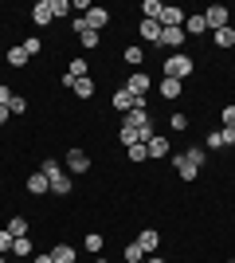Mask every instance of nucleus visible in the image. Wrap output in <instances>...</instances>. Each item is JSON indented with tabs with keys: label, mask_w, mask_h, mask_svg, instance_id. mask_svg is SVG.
<instances>
[{
	"label": "nucleus",
	"mask_w": 235,
	"mask_h": 263,
	"mask_svg": "<svg viewBox=\"0 0 235 263\" xmlns=\"http://www.w3.org/2000/svg\"><path fill=\"white\" fill-rule=\"evenodd\" d=\"M192 71H196V63H192V55H184V51H173L165 59V79H180V83H184Z\"/></svg>",
	"instance_id": "f257e3e1"
},
{
	"label": "nucleus",
	"mask_w": 235,
	"mask_h": 263,
	"mask_svg": "<svg viewBox=\"0 0 235 263\" xmlns=\"http://www.w3.org/2000/svg\"><path fill=\"white\" fill-rule=\"evenodd\" d=\"M204 24H208L212 32L227 28V24H231V8H227V4H212V8H204Z\"/></svg>",
	"instance_id": "f03ea898"
},
{
	"label": "nucleus",
	"mask_w": 235,
	"mask_h": 263,
	"mask_svg": "<svg viewBox=\"0 0 235 263\" xmlns=\"http://www.w3.org/2000/svg\"><path fill=\"white\" fill-rule=\"evenodd\" d=\"M63 169H67L71 177H87V169H90V154H87V149H71L67 161H63Z\"/></svg>",
	"instance_id": "7ed1b4c3"
},
{
	"label": "nucleus",
	"mask_w": 235,
	"mask_h": 263,
	"mask_svg": "<svg viewBox=\"0 0 235 263\" xmlns=\"http://www.w3.org/2000/svg\"><path fill=\"white\" fill-rule=\"evenodd\" d=\"M134 99H149V75H141V71H134V75H125V83H122Z\"/></svg>",
	"instance_id": "20e7f679"
},
{
	"label": "nucleus",
	"mask_w": 235,
	"mask_h": 263,
	"mask_svg": "<svg viewBox=\"0 0 235 263\" xmlns=\"http://www.w3.org/2000/svg\"><path fill=\"white\" fill-rule=\"evenodd\" d=\"M184 16H188V12L180 8V4H165V12H161V28H184Z\"/></svg>",
	"instance_id": "39448f33"
},
{
	"label": "nucleus",
	"mask_w": 235,
	"mask_h": 263,
	"mask_svg": "<svg viewBox=\"0 0 235 263\" xmlns=\"http://www.w3.org/2000/svg\"><path fill=\"white\" fill-rule=\"evenodd\" d=\"M173 169H177V177H180V181H196V173H200V165L192 161L188 154H180V157H173Z\"/></svg>",
	"instance_id": "423d86ee"
},
{
	"label": "nucleus",
	"mask_w": 235,
	"mask_h": 263,
	"mask_svg": "<svg viewBox=\"0 0 235 263\" xmlns=\"http://www.w3.org/2000/svg\"><path fill=\"white\" fill-rule=\"evenodd\" d=\"M71 28H75V32H78V40H82V47H87V51H94V47L102 44V32H90V28H87V20H82V16H78V20L71 24Z\"/></svg>",
	"instance_id": "0eeeda50"
},
{
	"label": "nucleus",
	"mask_w": 235,
	"mask_h": 263,
	"mask_svg": "<svg viewBox=\"0 0 235 263\" xmlns=\"http://www.w3.org/2000/svg\"><path fill=\"white\" fill-rule=\"evenodd\" d=\"M82 20H87V28H90V32H102V28L110 24V12H106V8H98V4H90V12L82 16Z\"/></svg>",
	"instance_id": "6e6552de"
},
{
	"label": "nucleus",
	"mask_w": 235,
	"mask_h": 263,
	"mask_svg": "<svg viewBox=\"0 0 235 263\" xmlns=\"http://www.w3.org/2000/svg\"><path fill=\"white\" fill-rule=\"evenodd\" d=\"M149 157H157V161H165V157H173V145H168V138H157V134H153V138H149Z\"/></svg>",
	"instance_id": "1a4fd4ad"
},
{
	"label": "nucleus",
	"mask_w": 235,
	"mask_h": 263,
	"mask_svg": "<svg viewBox=\"0 0 235 263\" xmlns=\"http://www.w3.org/2000/svg\"><path fill=\"white\" fill-rule=\"evenodd\" d=\"M32 20L39 24V28H47V24H55V12H51V0H39L32 8Z\"/></svg>",
	"instance_id": "9d476101"
},
{
	"label": "nucleus",
	"mask_w": 235,
	"mask_h": 263,
	"mask_svg": "<svg viewBox=\"0 0 235 263\" xmlns=\"http://www.w3.org/2000/svg\"><path fill=\"white\" fill-rule=\"evenodd\" d=\"M28 193H32V197H44V193H51V181L35 169V173H28Z\"/></svg>",
	"instance_id": "9b49d317"
},
{
	"label": "nucleus",
	"mask_w": 235,
	"mask_h": 263,
	"mask_svg": "<svg viewBox=\"0 0 235 263\" xmlns=\"http://www.w3.org/2000/svg\"><path fill=\"white\" fill-rule=\"evenodd\" d=\"M71 189H75V181H71V173H67V169H59V173L51 177V193H55V197H67Z\"/></svg>",
	"instance_id": "f8f14e48"
},
{
	"label": "nucleus",
	"mask_w": 235,
	"mask_h": 263,
	"mask_svg": "<svg viewBox=\"0 0 235 263\" xmlns=\"http://www.w3.org/2000/svg\"><path fill=\"white\" fill-rule=\"evenodd\" d=\"M208 24H204V12H188L184 16V35H204Z\"/></svg>",
	"instance_id": "ddd939ff"
},
{
	"label": "nucleus",
	"mask_w": 235,
	"mask_h": 263,
	"mask_svg": "<svg viewBox=\"0 0 235 263\" xmlns=\"http://www.w3.org/2000/svg\"><path fill=\"white\" fill-rule=\"evenodd\" d=\"M137 32H141L145 44H161V24H157V20H141V24H137Z\"/></svg>",
	"instance_id": "4468645a"
},
{
	"label": "nucleus",
	"mask_w": 235,
	"mask_h": 263,
	"mask_svg": "<svg viewBox=\"0 0 235 263\" xmlns=\"http://www.w3.org/2000/svg\"><path fill=\"white\" fill-rule=\"evenodd\" d=\"M180 44H184V28H161V47H173V51H177Z\"/></svg>",
	"instance_id": "2eb2a0df"
},
{
	"label": "nucleus",
	"mask_w": 235,
	"mask_h": 263,
	"mask_svg": "<svg viewBox=\"0 0 235 263\" xmlns=\"http://www.w3.org/2000/svg\"><path fill=\"white\" fill-rule=\"evenodd\" d=\"M212 44L220 47V51H227V47H235V28L227 24V28H220V32H212Z\"/></svg>",
	"instance_id": "dca6fc26"
},
{
	"label": "nucleus",
	"mask_w": 235,
	"mask_h": 263,
	"mask_svg": "<svg viewBox=\"0 0 235 263\" xmlns=\"http://www.w3.org/2000/svg\"><path fill=\"white\" fill-rule=\"evenodd\" d=\"M157 90H161V99H168V102H173V99H180L184 83H180V79H161V87H157Z\"/></svg>",
	"instance_id": "f3484780"
},
{
	"label": "nucleus",
	"mask_w": 235,
	"mask_h": 263,
	"mask_svg": "<svg viewBox=\"0 0 235 263\" xmlns=\"http://www.w3.org/2000/svg\"><path fill=\"white\" fill-rule=\"evenodd\" d=\"M122 59H125V67H134V71H137V67L145 63V47L130 44V47H125V51H122Z\"/></svg>",
	"instance_id": "a211bd4d"
},
{
	"label": "nucleus",
	"mask_w": 235,
	"mask_h": 263,
	"mask_svg": "<svg viewBox=\"0 0 235 263\" xmlns=\"http://www.w3.org/2000/svg\"><path fill=\"white\" fill-rule=\"evenodd\" d=\"M137 243H141V252H145V255H153L157 243H161V236H157L153 228H145V232H137Z\"/></svg>",
	"instance_id": "6ab92c4d"
},
{
	"label": "nucleus",
	"mask_w": 235,
	"mask_h": 263,
	"mask_svg": "<svg viewBox=\"0 0 235 263\" xmlns=\"http://www.w3.org/2000/svg\"><path fill=\"white\" fill-rule=\"evenodd\" d=\"M51 259H55V263H75L78 252L71 248V243H55V248H51Z\"/></svg>",
	"instance_id": "aec40b11"
},
{
	"label": "nucleus",
	"mask_w": 235,
	"mask_h": 263,
	"mask_svg": "<svg viewBox=\"0 0 235 263\" xmlns=\"http://www.w3.org/2000/svg\"><path fill=\"white\" fill-rule=\"evenodd\" d=\"M114 106L122 110V114H130V110H134V95H130L125 87H118V90H114Z\"/></svg>",
	"instance_id": "412c9836"
},
{
	"label": "nucleus",
	"mask_w": 235,
	"mask_h": 263,
	"mask_svg": "<svg viewBox=\"0 0 235 263\" xmlns=\"http://www.w3.org/2000/svg\"><path fill=\"white\" fill-rule=\"evenodd\" d=\"M12 255H16V259H32V255H35L32 240H28V236H20V240L12 243Z\"/></svg>",
	"instance_id": "4be33fe9"
},
{
	"label": "nucleus",
	"mask_w": 235,
	"mask_h": 263,
	"mask_svg": "<svg viewBox=\"0 0 235 263\" xmlns=\"http://www.w3.org/2000/svg\"><path fill=\"white\" fill-rule=\"evenodd\" d=\"M71 90H75L78 99L90 102V99H94V79H90V75H87V79H75V87H71Z\"/></svg>",
	"instance_id": "5701e85b"
},
{
	"label": "nucleus",
	"mask_w": 235,
	"mask_h": 263,
	"mask_svg": "<svg viewBox=\"0 0 235 263\" xmlns=\"http://www.w3.org/2000/svg\"><path fill=\"white\" fill-rule=\"evenodd\" d=\"M118 142H122L125 149H130V145H137V142H141V134H137L134 126H125V122H122V126H118Z\"/></svg>",
	"instance_id": "b1692460"
},
{
	"label": "nucleus",
	"mask_w": 235,
	"mask_h": 263,
	"mask_svg": "<svg viewBox=\"0 0 235 263\" xmlns=\"http://www.w3.org/2000/svg\"><path fill=\"white\" fill-rule=\"evenodd\" d=\"M28 59H32V55L24 51V44H16V47H8V63H12V67H28Z\"/></svg>",
	"instance_id": "393cba45"
},
{
	"label": "nucleus",
	"mask_w": 235,
	"mask_h": 263,
	"mask_svg": "<svg viewBox=\"0 0 235 263\" xmlns=\"http://www.w3.org/2000/svg\"><path fill=\"white\" fill-rule=\"evenodd\" d=\"M122 259H125V263H141V259H145V252H141V243H137V240H134V243H125Z\"/></svg>",
	"instance_id": "a878e982"
},
{
	"label": "nucleus",
	"mask_w": 235,
	"mask_h": 263,
	"mask_svg": "<svg viewBox=\"0 0 235 263\" xmlns=\"http://www.w3.org/2000/svg\"><path fill=\"white\" fill-rule=\"evenodd\" d=\"M141 12H145V20H161L165 4H161V0H145V4H141Z\"/></svg>",
	"instance_id": "bb28decb"
},
{
	"label": "nucleus",
	"mask_w": 235,
	"mask_h": 263,
	"mask_svg": "<svg viewBox=\"0 0 235 263\" xmlns=\"http://www.w3.org/2000/svg\"><path fill=\"white\" fill-rule=\"evenodd\" d=\"M67 75H71V79H87V75H90V71H87V59H82V55H78V59H71Z\"/></svg>",
	"instance_id": "cd10ccee"
},
{
	"label": "nucleus",
	"mask_w": 235,
	"mask_h": 263,
	"mask_svg": "<svg viewBox=\"0 0 235 263\" xmlns=\"http://www.w3.org/2000/svg\"><path fill=\"white\" fill-rule=\"evenodd\" d=\"M125 154H130V161H134V165H141V161L149 157V145H145V142H137V145H130Z\"/></svg>",
	"instance_id": "c85d7f7f"
},
{
	"label": "nucleus",
	"mask_w": 235,
	"mask_h": 263,
	"mask_svg": "<svg viewBox=\"0 0 235 263\" xmlns=\"http://www.w3.org/2000/svg\"><path fill=\"white\" fill-rule=\"evenodd\" d=\"M82 243H87V252H90V255H98L106 240H102V232H87V240H82Z\"/></svg>",
	"instance_id": "c756f323"
},
{
	"label": "nucleus",
	"mask_w": 235,
	"mask_h": 263,
	"mask_svg": "<svg viewBox=\"0 0 235 263\" xmlns=\"http://www.w3.org/2000/svg\"><path fill=\"white\" fill-rule=\"evenodd\" d=\"M8 232L16 236V240H20V236H28V220H24V216H12V220H8Z\"/></svg>",
	"instance_id": "7c9ffc66"
},
{
	"label": "nucleus",
	"mask_w": 235,
	"mask_h": 263,
	"mask_svg": "<svg viewBox=\"0 0 235 263\" xmlns=\"http://www.w3.org/2000/svg\"><path fill=\"white\" fill-rule=\"evenodd\" d=\"M24 51H28V55H39V51H44V40H39V35H28V40H24Z\"/></svg>",
	"instance_id": "2f4dec72"
},
{
	"label": "nucleus",
	"mask_w": 235,
	"mask_h": 263,
	"mask_svg": "<svg viewBox=\"0 0 235 263\" xmlns=\"http://www.w3.org/2000/svg\"><path fill=\"white\" fill-rule=\"evenodd\" d=\"M204 149H224V138H220V130H208V138H204Z\"/></svg>",
	"instance_id": "473e14b6"
},
{
	"label": "nucleus",
	"mask_w": 235,
	"mask_h": 263,
	"mask_svg": "<svg viewBox=\"0 0 235 263\" xmlns=\"http://www.w3.org/2000/svg\"><path fill=\"white\" fill-rule=\"evenodd\" d=\"M12 243H16V236L4 228V232H0V255H12Z\"/></svg>",
	"instance_id": "72a5a7b5"
},
{
	"label": "nucleus",
	"mask_w": 235,
	"mask_h": 263,
	"mask_svg": "<svg viewBox=\"0 0 235 263\" xmlns=\"http://www.w3.org/2000/svg\"><path fill=\"white\" fill-rule=\"evenodd\" d=\"M28 110V99L24 95H12V102H8V114H24Z\"/></svg>",
	"instance_id": "f704fd0d"
},
{
	"label": "nucleus",
	"mask_w": 235,
	"mask_h": 263,
	"mask_svg": "<svg viewBox=\"0 0 235 263\" xmlns=\"http://www.w3.org/2000/svg\"><path fill=\"white\" fill-rule=\"evenodd\" d=\"M168 126H173L177 134H184V130H188V118H184V114H173V118H168Z\"/></svg>",
	"instance_id": "c9c22d12"
},
{
	"label": "nucleus",
	"mask_w": 235,
	"mask_h": 263,
	"mask_svg": "<svg viewBox=\"0 0 235 263\" xmlns=\"http://www.w3.org/2000/svg\"><path fill=\"white\" fill-rule=\"evenodd\" d=\"M51 12H55V16H67V12H71V0H51Z\"/></svg>",
	"instance_id": "e433bc0d"
},
{
	"label": "nucleus",
	"mask_w": 235,
	"mask_h": 263,
	"mask_svg": "<svg viewBox=\"0 0 235 263\" xmlns=\"http://www.w3.org/2000/svg\"><path fill=\"white\" fill-rule=\"evenodd\" d=\"M220 138H224V145H235V126H220Z\"/></svg>",
	"instance_id": "4c0bfd02"
},
{
	"label": "nucleus",
	"mask_w": 235,
	"mask_h": 263,
	"mask_svg": "<svg viewBox=\"0 0 235 263\" xmlns=\"http://www.w3.org/2000/svg\"><path fill=\"white\" fill-rule=\"evenodd\" d=\"M220 122H224V126H235V106H224V110H220Z\"/></svg>",
	"instance_id": "58836bf2"
},
{
	"label": "nucleus",
	"mask_w": 235,
	"mask_h": 263,
	"mask_svg": "<svg viewBox=\"0 0 235 263\" xmlns=\"http://www.w3.org/2000/svg\"><path fill=\"white\" fill-rule=\"evenodd\" d=\"M28 263H55V259H51V252H35Z\"/></svg>",
	"instance_id": "ea45409f"
},
{
	"label": "nucleus",
	"mask_w": 235,
	"mask_h": 263,
	"mask_svg": "<svg viewBox=\"0 0 235 263\" xmlns=\"http://www.w3.org/2000/svg\"><path fill=\"white\" fill-rule=\"evenodd\" d=\"M8 102H12V90L4 87V83H0V106H8Z\"/></svg>",
	"instance_id": "a19ab883"
},
{
	"label": "nucleus",
	"mask_w": 235,
	"mask_h": 263,
	"mask_svg": "<svg viewBox=\"0 0 235 263\" xmlns=\"http://www.w3.org/2000/svg\"><path fill=\"white\" fill-rule=\"evenodd\" d=\"M8 118H12V114H8V106H0V126H4Z\"/></svg>",
	"instance_id": "79ce46f5"
},
{
	"label": "nucleus",
	"mask_w": 235,
	"mask_h": 263,
	"mask_svg": "<svg viewBox=\"0 0 235 263\" xmlns=\"http://www.w3.org/2000/svg\"><path fill=\"white\" fill-rule=\"evenodd\" d=\"M141 263H165V259H161V255H145Z\"/></svg>",
	"instance_id": "37998d69"
},
{
	"label": "nucleus",
	"mask_w": 235,
	"mask_h": 263,
	"mask_svg": "<svg viewBox=\"0 0 235 263\" xmlns=\"http://www.w3.org/2000/svg\"><path fill=\"white\" fill-rule=\"evenodd\" d=\"M0 263H8V255H0Z\"/></svg>",
	"instance_id": "c03bdc74"
}]
</instances>
